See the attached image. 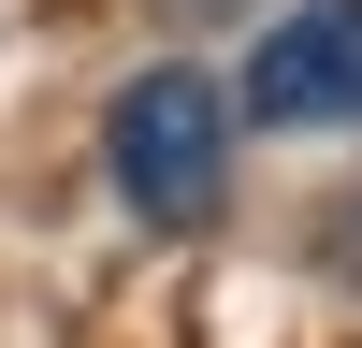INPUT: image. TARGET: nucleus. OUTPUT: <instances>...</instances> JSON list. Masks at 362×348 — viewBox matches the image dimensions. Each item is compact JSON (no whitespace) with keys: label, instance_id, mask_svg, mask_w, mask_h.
<instances>
[{"label":"nucleus","instance_id":"1","mask_svg":"<svg viewBox=\"0 0 362 348\" xmlns=\"http://www.w3.org/2000/svg\"><path fill=\"white\" fill-rule=\"evenodd\" d=\"M102 160H116V203L145 232H203L232 203V87L218 73H131L102 116Z\"/></svg>","mask_w":362,"mask_h":348},{"label":"nucleus","instance_id":"2","mask_svg":"<svg viewBox=\"0 0 362 348\" xmlns=\"http://www.w3.org/2000/svg\"><path fill=\"white\" fill-rule=\"evenodd\" d=\"M232 116H261V131H362V0H305V15H276Z\"/></svg>","mask_w":362,"mask_h":348},{"label":"nucleus","instance_id":"3","mask_svg":"<svg viewBox=\"0 0 362 348\" xmlns=\"http://www.w3.org/2000/svg\"><path fill=\"white\" fill-rule=\"evenodd\" d=\"M319 261H334V276L362 290V203H348V218H334V232H319Z\"/></svg>","mask_w":362,"mask_h":348}]
</instances>
